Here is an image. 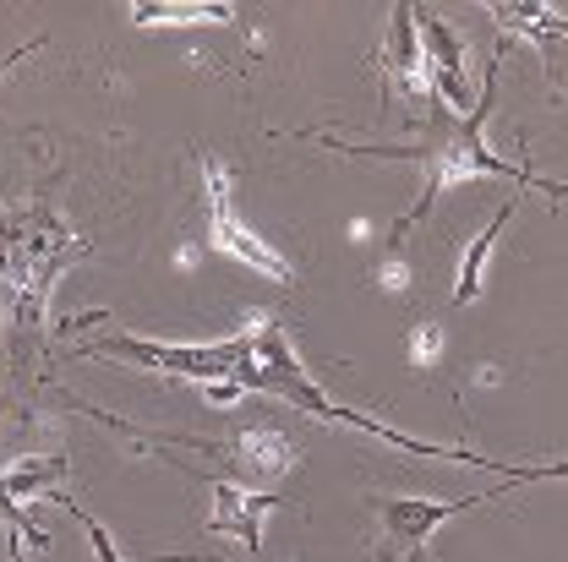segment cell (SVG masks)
<instances>
[{
  "label": "cell",
  "instance_id": "obj_9",
  "mask_svg": "<svg viewBox=\"0 0 568 562\" xmlns=\"http://www.w3.org/2000/svg\"><path fill=\"white\" fill-rule=\"evenodd\" d=\"M377 67L388 76V88H399L405 99L426 93V50L416 39V6H394V33H388V50Z\"/></svg>",
  "mask_w": 568,
  "mask_h": 562
},
{
  "label": "cell",
  "instance_id": "obj_13",
  "mask_svg": "<svg viewBox=\"0 0 568 562\" xmlns=\"http://www.w3.org/2000/svg\"><path fill=\"white\" fill-rule=\"evenodd\" d=\"M230 17H235L230 6H203V0H186V6H138L132 11V22H142V28H175V22L203 28V22H230Z\"/></svg>",
  "mask_w": 568,
  "mask_h": 562
},
{
  "label": "cell",
  "instance_id": "obj_2",
  "mask_svg": "<svg viewBox=\"0 0 568 562\" xmlns=\"http://www.w3.org/2000/svg\"><path fill=\"white\" fill-rule=\"evenodd\" d=\"M71 257H77V241L55 213H22L0 229V300L11 306V317L22 328L39 323V311H44L55 279L71 268Z\"/></svg>",
  "mask_w": 568,
  "mask_h": 562
},
{
  "label": "cell",
  "instance_id": "obj_3",
  "mask_svg": "<svg viewBox=\"0 0 568 562\" xmlns=\"http://www.w3.org/2000/svg\"><path fill=\"white\" fill-rule=\"evenodd\" d=\"M104 355H132L153 371H170V377H186V382H209V388H241L252 355H257V334H241V339H219V345H159V339H104Z\"/></svg>",
  "mask_w": 568,
  "mask_h": 562
},
{
  "label": "cell",
  "instance_id": "obj_11",
  "mask_svg": "<svg viewBox=\"0 0 568 562\" xmlns=\"http://www.w3.org/2000/svg\"><path fill=\"white\" fill-rule=\"evenodd\" d=\"M487 11L497 17L503 33H525V39H536L541 50H552L558 39H568V17L552 11V6H487Z\"/></svg>",
  "mask_w": 568,
  "mask_h": 562
},
{
  "label": "cell",
  "instance_id": "obj_6",
  "mask_svg": "<svg viewBox=\"0 0 568 562\" xmlns=\"http://www.w3.org/2000/svg\"><path fill=\"white\" fill-rule=\"evenodd\" d=\"M416 28H422V50H426V82H432V93H437V104L448 110V115H465V104H470V82H465V44L426 11L416 6Z\"/></svg>",
  "mask_w": 568,
  "mask_h": 562
},
{
  "label": "cell",
  "instance_id": "obj_10",
  "mask_svg": "<svg viewBox=\"0 0 568 562\" xmlns=\"http://www.w3.org/2000/svg\"><path fill=\"white\" fill-rule=\"evenodd\" d=\"M230 453L241 459L246 481H274V476H284V470L295 464V448L284 442L280 426H246V431L235 437Z\"/></svg>",
  "mask_w": 568,
  "mask_h": 562
},
{
  "label": "cell",
  "instance_id": "obj_14",
  "mask_svg": "<svg viewBox=\"0 0 568 562\" xmlns=\"http://www.w3.org/2000/svg\"><path fill=\"white\" fill-rule=\"evenodd\" d=\"M61 497V492H55ZM61 502H67V497H61ZM71 513H77V519H82V524H88V541H93V558L99 562H121V552H115V541H110V535H104V524H99V519H88V513H82V508H77V502H67Z\"/></svg>",
  "mask_w": 568,
  "mask_h": 562
},
{
  "label": "cell",
  "instance_id": "obj_7",
  "mask_svg": "<svg viewBox=\"0 0 568 562\" xmlns=\"http://www.w3.org/2000/svg\"><path fill=\"white\" fill-rule=\"evenodd\" d=\"M284 497L274 492H246V487H235V481H213V530L219 535H235L246 552H257L263 546V513H274Z\"/></svg>",
  "mask_w": 568,
  "mask_h": 562
},
{
  "label": "cell",
  "instance_id": "obj_5",
  "mask_svg": "<svg viewBox=\"0 0 568 562\" xmlns=\"http://www.w3.org/2000/svg\"><path fill=\"white\" fill-rule=\"evenodd\" d=\"M541 476H568V464H552V470H541ZM541 476H514V481H503L493 492L481 497H465V502H416V497H399V502H383V530H388V558H416L422 562L426 552V535L437 530V524H448V519H459L465 508H476V502H487V497L508 492V487H525V481H541Z\"/></svg>",
  "mask_w": 568,
  "mask_h": 562
},
{
  "label": "cell",
  "instance_id": "obj_8",
  "mask_svg": "<svg viewBox=\"0 0 568 562\" xmlns=\"http://www.w3.org/2000/svg\"><path fill=\"white\" fill-rule=\"evenodd\" d=\"M61 476H67V459H61V453L22 459V464L0 470V524H6V530H22V502L55 497L61 492Z\"/></svg>",
  "mask_w": 568,
  "mask_h": 562
},
{
  "label": "cell",
  "instance_id": "obj_12",
  "mask_svg": "<svg viewBox=\"0 0 568 562\" xmlns=\"http://www.w3.org/2000/svg\"><path fill=\"white\" fill-rule=\"evenodd\" d=\"M514 218V203H503V208L493 213V224L470 241V252H465V263H459V279H454V300L465 306V300H476L481 295V279H487V257H493V241L503 235V224Z\"/></svg>",
  "mask_w": 568,
  "mask_h": 562
},
{
  "label": "cell",
  "instance_id": "obj_15",
  "mask_svg": "<svg viewBox=\"0 0 568 562\" xmlns=\"http://www.w3.org/2000/svg\"><path fill=\"white\" fill-rule=\"evenodd\" d=\"M437 345H443V334H437V328H422V334H416V360H437Z\"/></svg>",
  "mask_w": 568,
  "mask_h": 562
},
{
  "label": "cell",
  "instance_id": "obj_1",
  "mask_svg": "<svg viewBox=\"0 0 568 562\" xmlns=\"http://www.w3.org/2000/svg\"><path fill=\"white\" fill-rule=\"evenodd\" d=\"M497 76H503V50H497L493 71H487V88H481V99H476V110L470 115H448L443 104L432 110V121H426V137L410 142V147H361V142H334V147H345L355 159H405V164H416L422 170V197H416V208L399 218V229H394V241H405L410 235V224L432 213V203L448 192V186H459V181H476V175H508V181H519V186H536V192H547V197H568V186L558 181H547V175H530V170H514V164H503L497 153H487V142H481V126H487V115H493V88Z\"/></svg>",
  "mask_w": 568,
  "mask_h": 562
},
{
  "label": "cell",
  "instance_id": "obj_4",
  "mask_svg": "<svg viewBox=\"0 0 568 562\" xmlns=\"http://www.w3.org/2000/svg\"><path fill=\"white\" fill-rule=\"evenodd\" d=\"M203 192H209V241H213V252L246 263L252 274H263V279H274V284L295 279V268H290L280 252H274V246H268V241L235 213V203H230V175H224L219 159H203Z\"/></svg>",
  "mask_w": 568,
  "mask_h": 562
}]
</instances>
